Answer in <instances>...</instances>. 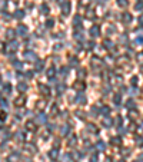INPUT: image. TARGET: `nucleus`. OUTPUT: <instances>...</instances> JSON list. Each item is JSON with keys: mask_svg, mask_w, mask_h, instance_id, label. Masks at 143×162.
Listing matches in <instances>:
<instances>
[{"mask_svg": "<svg viewBox=\"0 0 143 162\" xmlns=\"http://www.w3.org/2000/svg\"><path fill=\"white\" fill-rule=\"evenodd\" d=\"M112 123H113V122H112V119H110V118H107V116H106V118L103 119V125H105L106 128H110V126H112Z\"/></svg>", "mask_w": 143, "mask_h": 162, "instance_id": "obj_9", "label": "nucleus"}, {"mask_svg": "<svg viewBox=\"0 0 143 162\" xmlns=\"http://www.w3.org/2000/svg\"><path fill=\"white\" fill-rule=\"evenodd\" d=\"M143 7V1H140L139 4H136V9H142Z\"/></svg>", "mask_w": 143, "mask_h": 162, "instance_id": "obj_36", "label": "nucleus"}, {"mask_svg": "<svg viewBox=\"0 0 143 162\" xmlns=\"http://www.w3.org/2000/svg\"><path fill=\"white\" fill-rule=\"evenodd\" d=\"M36 121H37V123H46V121H47V119H46V116H44L43 113H40V115L37 116V119H36Z\"/></svg>", "mask_w": 143, "mask_h": 162, "instance_id": "obj_8", "label": "nucleus"}, {"mask_svg": "<svg viewBox=\"0 0 143 162\" xmlns=\"http://www.w3.org/2000/svg\"><path fill=\"white\" fill-rule=\"evenodd\" d=\"M105 46H106V49H110L112 47V42L110 40H105Z\"/></svg>", "mask_w": 143, "mask_h": 162, "instance_id": "obj_26", "label": "nucleus"}, {"mask_svg": "<svg viewBox=\"0 0 143 162\" xmlns=\"http://www.w3.org/2000/svg\"><path fill=\"white\" fill-rule=\"evenodd\" d=\"M60 132H62V135H67L69 134V126H63Z\"/></svg>", "mask_w": 143, "mask_h": 162, "instance_id": "obj_21", "label": "nucleus"}, {"mask_svg": "<svg viewBox=\"0 0 143 162\" xmlns=\"http://www.w3.org/2000/svg\"><path fill=\"white\" fill-rule=\"evenodd\" d=\"M105 146H106V145H105V142H102V141H100V142H97V149H99V151H105Z\"/></svg>", "mask_w": 143, "mask_h": 162, "instance_id": "obj_18", "label": "nucleus"}, {"mask_svg": "<svg viewBox=\"0 0 143 162\" xmlns=\"http://www.w3.org/2000/svg\"><path fill=\"white\" fill-rule=\"evenodd\" d=\"M49 158H52V159H56V158H57V151H56V149L50 151V152H49Z\"/></svg>", "mask_w": 143, "mask_h": 162, "instance_id": "obj_13", "label": "nucleus"}, {"mask_svg": "<svg viewBox=\"0 0 143 162\" xmlns=\"http://www.w3.org/2000/svg\"><path fill=\"white\" fill-rule=\"evenodd\" d=\"M87 129H89V131H90V132H95V134H96V132H97V129H96V126H95V125H92V123H90V125H89V128H87Z\"/></svg>", "mask_w": 143, "mask_h": 162, "instance_id": "obj_24", "label": "nucleus"}, {"mask_svg": "<svg viewBox=\"0 0 143 162\" xmlns=\"http://www.w3.org/2000/svg\"><path fill=\"white\" fill-rule=\"evenodd\" d=\"M132 80H133V82H132V83H133V85H136V82H138V78H133V79H132Z\"/></svg>", "mask_w": 143, "mask_h": 162, "instance_id": "obj_38", "label": "nucleus"}, {"mask_svg": "<svg viewBox=\"0 0 143 162\" xmlns=\"http://www.w3.org/2000/svg\"><path fill=\"white\" fill-rule=\"evenodd\" d=\"M99 33H100V30H99V27H97V26H93V27L90 29V34H92L93 37L99 36Z\"/></svg>", "mask_w": 143, "mask_h": 162, "instance_id": "obj_5", "label": "nucleus"}, {"mask_svg": "<svg viewBox=\"0 0 143 162\" xmlns=\"http://www.w3.org/2000/svg\"><path fill=\"white\" fill-rule=\"evenodd\" d=\"M17 46H19L17 43H11V45H10V50H16V49H17Z\"/></svg>", "mask_w": 143, "mask_h": 162, "instance_id": "obj_31", "label": "nucleus"}, {"mask_svg": "<svg viewBox=\"0 0 143 162\" xmlns=\"http://www.w3.org/2000/svg\"><path fill=\"white\" fill-rule=\"evenodd\" d=\"M122 19H123V22H130V20H132V16H130L129 13H125Z\"/></svg>", "mask_w": 143, "mask_h": 162, "instance_id": "obj_14", "label": "nucleus"}, {"mask_svg": "<svg viewBox=\"0 0 143 162\" xmlns=\"http://www.w3.org/2000/svg\"><path fill=\"white\" fill-rule=\"evenodd\" d=\"M43 67H44V62H43V60H40V62H36V70H37V72H40Z\"/></svg>", "mask_w": 143, "mask_h": 162, "instance_id": "obj_10", "label": "nucleus"}, {"mask_svg": "<svg viewBox=\"0 0 143 162\" xmlns=\"http://www.w3.org/2000/svg\"><path fill=\"white\" fill-rule=\"evenodd\" d=\"M73 88H74V89H76V90H82V89H83V88H85V83H83V82H80V80H79V82H77V83H74V85H73Z\"/></svg>", "mask_w": 143, "mask_h": 162, "instance_id": "obj_7", "label": "nucleus"}, {"mask_svg": "<svg viewBox=\"0 0 143 162\" xmlns=\"http://www.w3.org/2000/svg\"><path fill=\"white\" fill-rule=\"evenodd\" d=\"M57 89H59V92H62V90H64V85H59V88H57Z\"/></svg>", "mask_w": 143, "mask_h": 162, "instance_id": "obj_35", "label": "nucleus"}, {"mask_svg": "<svg viewBox=\"0 0 143 162\" xmlns=\"http://www.w3.org/2000/svg\"><path fill=\"white\" fill-rule=\"evenodd\" d=\"M23 103H24V98H23V96L19 98V99H16V105H17V106H21Z\"/></svg>", "mask_w": 143, "mask_h": 162, "instance_id": "obj_16", "label": "nucleus"}, {"mask_svg": "<svg viewBox=\"0 0 143 162\" xmlns=\"http://www.w3.org/2000/svg\"><path fill=\"white\" fill-rule=\"evenodd\" d=\"M53 75H54V67H50V69H49V72H47V76H49V78H52Z\"/></svg>", "mask_w": 143, "mask_h": 162, "instance_id": "obj_25", "label": "nucleus"}, {"mask_svg": "<svg viewBox=\"0 0 143 162\" xmlns=\"http://www.w3.org/2000/svg\"><path fill=\"white\" fill-rule=\"evenodd\" d=\"M120 142H122V141H120L119 138H113V141H112V144H113V145H119Z\"/></svg>", "mask_w": 143, "mask_h": 162, "instance_id": "obj_28", "label": "nucleus"}, {"mask_svg": "<svg viewBox=\"0 0 143 162\" xmlns=\"http://www.w3.org/2000/svg\"><path fill=\"white\" fill-rule=\"evenodd\" d=\"M62 11H63V14H69V13H70V3H69V1H63V4H62Z\"/></svg>", "mask_w": 143, "mask_h": 162, "instance_id": "obj_1", "label": "nucleus"}, {"mask_svg": "<svg viewBox=\"0 0 143 162\" xmlns=\"http://www.w3.org/2000/svg\"><path fill=\"white\" fill-rule=\"evenodd\" d=\"M17 89H19L20 92H24V90L27 89V85H26V83H19V85H17Z\"/></svg>", "mask_w": 143, "mask_h": 162, "instance_id": "obj_12", "label": "nucleus"}, {"mask_svg": "<svg viewBox=\"0 0 143 162\" xmlns=\"http://www.w3.org/2000/svg\"><path fill=\"white\" fill-rule=\"evenodd\" d=\"M119 162H125V161H119Z\"/></svg>", "mask_w": 143, "mask_h": 162, "instance_id": "obj_40", "label": "nucleus"}, {"mask_svg": "<svg viewBox=\"0 0 143 162\" xmlns=\"http://www.w3.org/2000/svg\"><path fill=\"white\" fill-rule=\"evenodd\" d=\"M53 23H54L53 20H47V22H46V26H47V27H53Z\"/></svg>", "mask_w": 143, "mask_h": 162, "instance_id": "obj_30", "label": "nucleus"}, {"mask_svg": "<svg viewBox=\"0 0 143 162\" xmlns=\"http://www.w3.org/2000/svg\"><path fill=\"white\" fill-rule=\"evenodd\" d=\"M82 4H86V6H87V4H89V0H82Z\"/></svg>", "mask_w": 143, "mask_h": 162, "instance_id": "obj_37", "label": "nucleus"}, {"mask_svg": "<svg viewBox=\"0 0 143 162\" xmlns=\"http://www.w3.org/2000/svg\"><path fill=\"white\" fill-rule=\"evenodd\" d=\"M13 65H14V67H16V69H21V67H23V65H21L20 62H14Z\"/></svg>", "mask_w": 143, "mask_h": 162, "instance_id": "obj_27", "label": "nucleus"}, {"mask_svg": "<svg viewBox=\"0 0 143 162\" xmlns=\"http://www.w3.org/2000/svg\"><path fill=\"white\" fill-rule=\"evenodd\" d=\"M42 11H43V14H47V11H49V9H47V6L46 4H42Z\"/></svg>", "mask_w": 143, "mask_h": 162, "instance_id": "obj_23", "label": "nucleus"}, {"mask_svg": "<svg viewBox=\"0 0 143 162\" xmlns=\"http://www.w3.org/2000/svg\"><path fill=\"white\" fill-rule=\"evenodd\" d=\"M102 112H103V113H109V112H110V109H109L107 106H103V108H102Z\"/></svg>", "mask_w": 143, "mask_h": 162, "instance_id": "obj_32", "label": "nucleus"}, {"mask_svg": "<svg viewBox=\"0 0 143 162\" xmlns=\"http://www.w3.org/2000/svg\"><path fill=\"white\" fill-rule=\"evenodd\" d=\"M3 90H4V92H7V93H9V92H10V90H11V86H10V85H9V83H7V85H3Z\"/></svg>", "mask_w": 143, "mask_h": 162, "instance_id": "obj_20", "label": "nucleus"}, {"mask_svg": "<svg viewBox=\"0 0 143 162\" xmlns=\"http://www.w3.org/2000/svg\"><path fill=\"white\" fill-rule=\"evenodd\" d=\"M113 101H115V103H116V105H120V101H122L120 93H116V95H115V98H113Z\"/></svg>", "mask_w": 143, "mask_h": 162, "instance_id": "obj_11", "label": "nucleus"}, {"mask_svg": "<svg viewBox=\"0 0 143 162\" xmlns=\"http://www.w3.org/2000/svg\"><path fill=\"white\" fill-rule=\"evenodd\" d=\"M90 162H97V156H96V155L92 156V158H90Z\"/></svg>", "mask_w": 143, "mask_h": 162, "instance_id": "obj_34", "label": "nucleus"}, {"mask_svg": "<svg viewBox=\"0 0 143 162\" xmlns=\"http://www.w3.org/2000/svg\"><path fill=\"white\" fill-rule=\"evenodd\" d=\"M17 33H19V34H21V36H24V34L27 33V27H26V26H23V24L17 26Z\"/></svg>", "mask_w": 143, "mask_h": 162, "instance_id": "obj_3", "label": "nucleus"}, {"mask_svg": "<svg viewBox=\"0 0 143 162\" xmlns=\"http://www.w3.org/2000/svg\"><path fill=\"white\" fill-rule=\"evenodd\" d=\"M26 128H27V129H30V131H34V129H36L33 122H27V123H26Z\"/></svg>", "mask_w": 143, "mask_h": 162, "instance_id": "obj_17", "label": "nucleus"}, {"mask_svg": "<svg viewBox=\"0 0 143 162\" xmlns=\"http://www.w3.org/2000/svg\"><path fill=\"white\" fill-rule=\"evenodd\" d=\"M16 138H19V141H21V139H23V134H21V132H19V134L16 135Z\"/></svg>", "mask_w": 143, "mask_h": 162, "instance_id": "obj_33", "label": "nucleus"}, {"mask_svg": "<svg viewBox=\"0 0 143 162\" xmlns=\"http://www.w3.org/2000/svg\"><path fill=\"white\" fill-rule=\"evenodd\" d=\"M74 101H76L77 103H85V102H86V96H85V95H82V93H79V95L74 98Z\"/></svg>", "mask_w": 143, "mask_h": 162, "instance_id": "obj_4", "label": "nucleus"}, {"mask_svg": "<svg viewBox=\"0 0 143 162\" xmlns=\"http://www.w3.org/2000/svg\"><path fill=\"white\" fill-rule=\"evenodd\" d=\"M97 1H99V3H105V1H103V0H97Z\"/></svg>", "mask_w": 143, "mask_h": 162, "instance_id": "obj_39", "label": "nucleus"}, {"mask_svg": "<svg viewBox=\"0 0 143 162\" xmlns=\"http://www.w3.org/2000/svg\"><path fill=\"white\" fill-rule=\"evenodd\" d=\"M6 34H7V37H9V39H13V37H14V30L9 29V30L6 32Z\"/></svg>", "mask_w": 143, "mask_h": 162, "instance_id": "obj_15", "label": "nucleus"}, {"mask_svg": "<svg viewBox=\"0 0 143 162\" xmlns=\"http://www.w3.org/2000/svg\"><path fill=\"white\" fill-rule=\"evenodd\" d=\"M77 75H79V78H83V76H85V75H86V72H85V70H83V69H80V70H79V72H77Z\"/></svg>", "mask_w": 143, "mask_h": 162, "instance_id": "obj_29", "label": "nucleus"}, {"mask_svg": "<svg viewBox=\"0 0 143 162\" xmlns=\"http://www.w3.org/2000/svg\"><path fill=\"white\" fill-rule=\"evenodd\" d=\"M14 16H16L17 19H23V17H24V13H23L21 10H19V11H16V14H14Z\"/></svg>", "mask_w": 143, "mask_h": 162, "instance_id": "obj_19", "label": "nucleus"}, {"mask_svg": "<svg viewBox=\"0 0 143 162\" xmlns=\"http://www.w3.org/2000/svg\"><path fill=\"white\" fill-rule=\"evenodd\" d=\"M39 89L43 92V95H49V93H50V90H49V88H47L46 85H39Z\"/></svg>", "mask_w": 143, "mask_h": 162, "instance_id": "obj_6", "label": "nucleus"}, {"mask_svg": "<svg viewBox=\"0 0 143 162\" xmlns=\"http://www.w3.org/2000/svg\"><path fill=\"white\" fill-rule=\"evenodd\" d=\"M117 4L122 6V7H126V6H127V1H126V0H117Z\"/></svg>", "mask_w": 143, "mask_h": 162, "instance_id": "obj_22", "label": "nucleus"}, {"mask_svg": "<svg viewBox=\"0 0 143 162\" xmlns=\"http://www.w3.org/2000/svg\"><path fill=\"white\" fill-rule=\"evenodd\" d=\"M24 57L29 59V60H34V59H36V53L32 52V50H26V52H24Z\"/></svg>", "mask_w": 143, "mask_h": 162, "instance_id": "obj_2", "label": "nucleus"}]
</instances>
